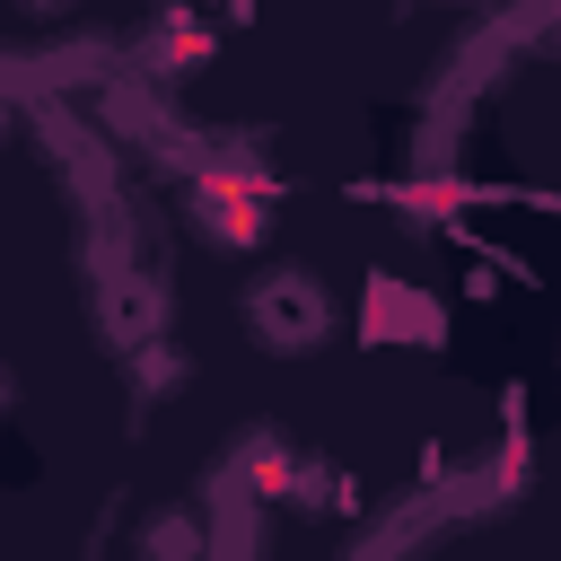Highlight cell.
Segmentation results:
<instances>
[{"mask_svg": "<svg viewBox=\"0 0 561 561\" xmlns=\"http://www.w3.org/2000/svg\"><path fill=\"white\" fill-rule=\"evenodd\" d=\"M245 316H254V333H263L272 351H307V342H324L333 298H324L307 272H263V280L245 289Z\"/></svg>", "mask_w": 561, "mask_h": 561, "instance_id": "6da1fadb", "label": "cell"}, {"mask_svg": "<svg viewBox=\"0 0 561 561\" xmlns=\"http://www.w3.org/2000/svg\"><path fill=\"white\" fill-rule=\"evenodd\" d=\"M26 9H70V0H26Z\"/></svg>", "mask_w": 561, "mask_h": 561, "instance_id": "7a4b0ae2", "label": "cell"}]
</instances>
